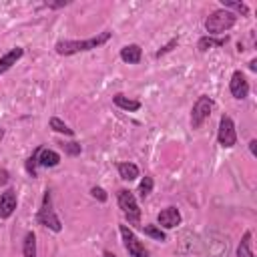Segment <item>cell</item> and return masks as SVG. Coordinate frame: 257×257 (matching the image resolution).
I'll use <instances>...</instances> for the list:
<instances>
[{
	"label": "cell",
	"mask_w": 257,
	"mask_h": 257,
	"mask_svg": "<svg viewBox=\"0 0 257 257\" xmlns=\"http://www.w3.org/2000/svg\"><path fill=\"white\" fill-rule=\"evenodd\" d=\"M116 199H118V207L124 213V217L128 219V223H139L141 221V209H139L135 195L128 189H120L116 193Z\"/></svg>",
	"instance_id": "obj_4"
},
{
	"label": "cell",
	"mask_w": 257,
	"mask_h": 257,
	"mask_svg": "<svg viewBox=\"0 0 257 257\" xmlns=\"http://www.w3.org/2000/svg\"><path fill=\"white\" fill-rule=\"evenodd\" d=\"M211 110H213V98L207 96V94L199 96L197 102L193 104V110H191V126L193 128H201V124L209 118Z\"/></svg>",
	"instance_id": "obj_5"
},
{
	"label": "cell",
	"mask_w": 257,
	"mask_h": 257,
	"mask_svg": "<svg viewBox=\"0 0 257 257\" xmlns=\"http://www.w3.org/2000/svg\"><path fill=\"white\" fill-rule=\"evenodd\" d=\"M2 137H4V128L0 126V141H2Z\"/></svg>",
	"instance_id": "obj_32"
},
{
	"label": "cell",
	"mask_w": 257,
	"mask_h": 257,
	"mask_svg": "<svg viewBox=\"0 0 257 257\" xmlns=\"http://www.w3.org/2000/svg\"><path fill=\"white\" fill-rule=\"evenodd\" d=\"M225 44H227V36H225V38L201 36L199 42H197V48H199L201 52H205V50H209V48H221V46H225Z\"/></svg>",
	"instance_id": "obj_14"
},
{
	"label": "cell",
	"mask_w": 257,
	"mask_h": 257,
	"mask_svg": "<svg viewBox=\"0 0 257 257\" xmlns=\"http://www.w3.org/2000/svg\"><path fill=\"white\" fill-rule=\"evenodd\" d=\"M40 151H42V147H36L34 153L26 159V173H28L32 179L38 177V175H36V165H38V155H40Z\"/></svg>",
	"instance_id": "obj_21"
},
{
	"label": "cell",
	"mask_w": 257,
	"mask_h": 257,
	"mask_svg": "<svg viewBox=\"0 0 257 257\" xmlns=\"http://www.w3.org/2000/svg\"><path fill=\"white\" fill-rule=\"evenodd\" d=\"M102 257H116V255H114V253H112V251H108V249H106V251H104V253H102Z\"/></svg>",
	"instance_id": "obj_31"
},
{
	"label": "cell",
	"mask_w": 257,
	"mask_h": 257,
	"mask_svg": "<svg viewBox=\"0 0 257 257\" xmlns=\"http://www.w3.org/2000/svg\"><path fill=\"white\" fill-rule=\"evenodd\" d=\"M90 195H92L94 199H98L100 203H104V201L108 199V195H106V191H104V189H100V187H92V189H90Z\"/></svg>",
	"instance_id": "obj_26"
},
{
	"label": "cell",
	"mask_w": 257,
	"mask_h": 257,
	"mask_svg": "<svg viewBox=\"0 0 257 257\" xmlns=\"http://www.w3.org/2000/svg\"><path fill=\"white\" fill-rule=\"evenodd\" d=\"M58 163H60V155L56 151H52V149H44L42 147V151L38 155V165L48 169V167H56Z\"/></svg>",
	"instance_id": "obj_13"
},
{
	"label": "cell",
	"mask_w": 257,
	"mask_h": 257,
	"mask_svg": "<svg viewBox=\"0 0 257 257\" xmlns=\"http://www.w3.org/2000/svg\"><path fill=\"white\" fill-rule=\"evenodd\" d=\"M177 44H179V40H177V38H171V40H169V42H167L163 48H159V50H157V54H155V56H157V58L165 56V54H167V52H171V50H173Z\"/></svg>",
	"instance_id": "obj_25"
},
{
	"label": "cell",
	"mask_w": 257,
	"mask_h": 257,
	"mask_svg": "<svg viewBox=\"0 0 257 257\" xmlns=\"http://www.w3.org/2000/svg\"><path fill=\"white\" fill-rule=\"evenodd\" d=\"M223 8L225 10H237L239 14H243V16H247L249 14V6L245 4V2H233V0H223Z\"/></svg>",
	"instance_id": "obj_22"
},
{
	"label": "cell",
	"mask_w": 257,
	"mask_h": 257,
	"mask_svg": "<svg viewBox=\"0 0 257 257\" xmlns=\"http://www.w3.org/2000/svg\"><path fill=\"white\" fill-rule=\"evenodd\" d=\"M62 149H64V153H68L70 157H76V155H80V151H82V147H80L78 143H62Z\"/></svg>",
	"instance_id": "obj_24"
},
{
	"label": "cell",
	"mask_w": 257,
	"mask_h": 257,
	"mask_svg": "<svg viewBox=\"0 0 257 257\" xmlns=\"http://www.w3.org/2000/svg\"><path fill=\"white\" fill-rule=\"evenodd\" d=\"M143 233L147 235V237H151V239H155V241H167V235H165V231L159 227V225H143Z\"/></svg>",
	"instance_id": "obj_19"
},
{
	"label": "cell",
	"mask_w": 257,
	"mask_h": 257,
	"mask_svg": "<svg viewBox=\"0 0 257 257\" xmlns=\"http://www.w3.org/2000/svg\"><path fill=\"white\" fill-rule=\"evenodd\" d=\"M118 175L124 181H135L139 177V167L135 163H118Z\"/></svg>",
	"instance_id": "obj_16"
},
{
	"label": "cell",
	"mask_w": 257,
	"mask_h": 257,
	"mask_svg": "<svg viewBox=\"0 0 257 257\" xmlns=\"http://www.w3.org/2000/svg\"><path fill=\"white\" fill-rule=\"evenodd\" d=\"M36 221H38L40 225L48 227V229H50V231H54V233H60V231H62V223H60L58 215H56V213H54V209H52V193H50L48 189L44 191L42 205H40V209H38Z\"/></svg>",
	"instance_id": "obj_3"
},
{
	"label": "cell",
	"mask_w": 257,
	"mask_h": 257,
	"mask_svg": "<svg viewBox=\"0 0 257 257\" xmlns=\"http://www.w3.org/2000/svg\"><path fill=\"white\" fill-rule=\"evenodd\" d=\"M112 102H114L118 108L126 110V112H135V110H139V108H141V102H139V100L126 98V96H124V94H120V92L112 96Z\"/></svg>",
	"instance_id": "obj_15"
},
{
	"label": "cell",
	"mask_w": 257,
	"mask_h": 257,
	"mask_svg": "<svg viewBox=\"0 0 257 257\" xmlns=\"http://www.w3.org/2000/svg\"><path fill=\"white\" fill-rule=\"evenodd\" d=\"M122 241H124V249L128 253V257H149V251L145 249V245L139 241V237L128 229V225H118Z\"/></svg>",
	"instance_id": "obj_6"
},
{
	"label": "cell",
	"mask_w": 257,
	"mask_h": 257,
	"mask_svg": "<svg viewBox=\"0 0 257 257\" xmlns=\"http://www.w3.org/2000/svg\"><path fill=\"white\" fill-rule=\"evenodd\" d=\"M229 90H231L233 98H237V100H243V98L249 96V82H247V78H245V74L241 70H235L231 74Z\"/></svg>",
	"instance_id": "obj_8"
},
{
	"label": "cell",
	"mask_w": 257,
	"mask_h": 257,
	"mask_svg": "<svg viewBox=\"0 0 257 257\" xmlns=\"http://www.w3.org/2000/svg\"><path fill=\"white\" fill-rule=\"evenodd\" d=\"M153 185H155V181H153V177H149V175L139 183V195H141V199H145V197H149V195L153 193Z\"/></svg>",
	"instance_id": "obj_23"
},
{
	"label": "cell",
	"mask_w": 257,
	"mask_h": 257,
	"mask_svg": "<svg viewBox=\"0 0 257 257\" xmlns=\"http://www.w3.org/2000/svg\"><path fill=\"white\" fill-rule=\"evenodd\" d=\"M237 22V14H233L231 10H225V8H219L215 12H211L205 20V30L209 32V36L213 34H221L229 28H233Z\"/></svg>",
	"instance_id": "obj_2"
},
{
	"label": "cell",
	"mask_w": 257,
	"mask_h": 257,
	"mask_svg": "<svg viewBox=\"0 0 257 257\" xmlns=\"http://www.w3.org/2000/svg\"><path fill=\"white\" fill-rule=\"evenodd\" d=\"M112 36V32L104 30V32H98L96 36H90L86 40H58L54 50L60 54V56H70V54H78V52H86V50H92V48H98L102 46L104 42H108Z\"/></svg>",
	"instance_id": "obj_1"
},
{
	"label": "cell",
	"mask_w": 257,
	"mask_h": 257,
	"mask_svg": "<svg viewBox=\"0 0 257 257\" xmlns=\"http://www.w3.org/2000/svg\"><path fill=\"white\" fill-rule=\"evenodd\" d=\"M157 223H159V227H163V229H173V227H177V225L181 223V213H179V209H177V207H167V209H163V211L157 215Z\"/></svg>",
	"instance_id": "obj_9"
},
{
	"label": "cell",
	"mask_w": 257,
	"mask_h": 257,
	"mask_svg": "<svg viewBox=\"0 0 257 257\" xmlns=\"http://www.w3.org/2000/svg\"><path fill=\"white\" fill-rule=\"evenodd\" d=\"M22 54H24V48H20V46H16V48H12L10 52H6V54L0 58V74H4L6 70H10L12 64H16V62L22 58Z\"/></svg>",
	"instance_id": "obj_12"
},
{
	"label": "cell",
	"mask_w": 257,
	"mask_h": 257,
	"mask_svg": "<svg viewBox=\"0 0 257 257\" xmlns=\"http://www.w3.org/2000/svg\"><path fill=\"white\" fill-rule=\"evenodd\" d=\"M249 68H251L253 72L257 70V58H251V60H249Z\"/></svg>",
	"instance_id": "obj_30"
},
{
	"label": "cell",
	"mask_w": 257,
	"mask_h": 257,
	"mask_svg": "<svg viewBox=\"0 0 257 257\" xmlns=\"http://www.w3.org/2000/svg\"><path fill=\"white\" fill-rule=\"evenodd\" d=\"M22 255H24V257H36V235H34L32 231H28V233L24 235Z\"/></svg>",
	"instance_id": "obj_18"
},
{
	"label": "cell",
	"mask_w": 257,
	"mask_h": 257,
	"mask_svg": "<svg viewBox=\"0 0 257 257\" xmlns=\"http://www.w3.org/2000/svg\"><path fill=\"white\" fill-rule=\"evenodd\" d=\"M251 231H245L239 245H237V257H253V249H251Z\"/></svg>",
	"instance_id": "obj_17"
},
{
	"label": "cell",
	"mask_w": 257,
	"mask_h": 257,
	"mask_svg": "<svg viewBox=\"0 0 257 257\" xmlns=\"http://www.w3.org/2000/svg\"><path fill=\"white\" fill-rule=\"evenodd\" d=\"M16 211V191L6 189L0 195V219H8Z\"/></svg>",
	"instance_id": "obj_10"
},
{
	"label": "cell",
	"mask_w": 257,
	"mask_h": 257,
	"mask_svg": "<svg viewBox=\"0 0 257 257\" xmlns=\"http://www.w3.org/2000/svg\"><path fill=\"white\" fill-rule=\"evenodd\" d=\"M249 151H251V155L253 157H257V141L253 139V141H249Z\"/></svg>",
	"instance_id": "obj_29"
},
{
	"label": "cell",
	"mask_w": 257,
	"mask_h": 257,
	"mask_svg": "<svg viewBox=\"0 0 257 257\" xmlns=\"http://www.w3.org/2000/svg\"><path fill=\"white\" fill-rule=\"evenodd\" d=\"M217 141L221 147H235L237 145V133H235V122L231 116L223 114L221 120H219V133H217Z\"/></svg>",
	"instance_id": "obj_7"
},
{
	"label": "cell",
	"mask_w": 257,
	"mask_h": 257,
	"mask_svg": "<svg viewBox=\"0 0 257 257\" xmlns=\"http://www.w3.org/2000/svg\"><path fill=\"white\" fill-rule=\"evenodd\" d=\"M141 56H143V48L139 44H126V46L120 48V58L126 64H139Z\"/></svg>",
	"instance_id": "obj_11"
},
{
	"label": "cell",
	"mask_w": 257,
	"mask_h": 257,
	"mask_svg": "<svg viewBox=\"0 0 257 257\" xmlns=\"http://www.w3.org/2000/svg\"><path fill=\"white\" fill-rule=\"evenodd\" d=\"M8 181H10V177H8V171H6V169H0V187H2V185H6Z\"/></svg>",
	"instance_id": "obj_27"
},
{
	"label": "cell",
	"mask_w": 257,
	"mask_h": 257,
	"mask_svg": "<svg viewBox=\"0 0 257 257\" xmlns=\"http://www.w3.org/2000/svg\"><path fill=\"white\" fill-rule=\"evenodd\" d=\"M68 4V0H60V2H46V6L48 8H62V6H66Z\"/></svg>",
	"instance_id": "obj_28"
},
{
	"label": "cell",
	"mask_w": 257,
	"mask_h": 257,
	"mask_svg": "<svg viewBox=\"0 0 257 257\" xmlns=\"http://www.w3.org/2000/svg\"><path fill=\"white\" fill-rule=\"evenodd\" d=\"M50 128H52V131H56V133H60V135L74 137V131H72L64 120H60L58 116H52V118H50Z\"/></svg>",
	"instance_id": "obj_20"
}]
</instances>
